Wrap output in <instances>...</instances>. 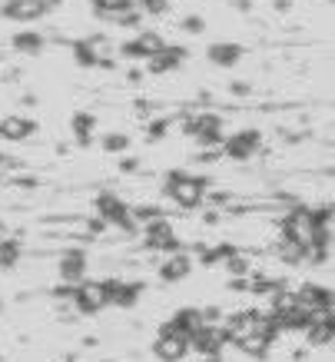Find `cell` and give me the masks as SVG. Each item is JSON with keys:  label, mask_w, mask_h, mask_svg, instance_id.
I'll return each instance as SVG.
<instances>
[{"label": "cell", "mask_w": 335, "mask_h": 362, "mask_svg": "<svg viewBox=\"0 0 335 362\" xmlns=\"http://www.w3.org/2000/svg\"><path fill=\"white\" fill-rule=\"evenodd\" d=\"M11 44H13V50H20V54H40L44 37H40V33H17Z\"/></svg>", "instance_id": "obj_20"}, {"label": "cell", "mask_w": 335, "mask_h": 362, "mask_svg": "<svg viewBox=\"0 0 335 362\" xmlns=\"http://www.w3.org/2000/svg\"><path fill=\"white\" fill-rule=\"evenodd\" d=\"M0 240H4V223H0Z\"/></svg>", "instance_id": "obj_29"}, {"label": "cell", "mask_w": 335, "mask_h": 362, "mask_svg": "<svg viewBox=\"0 0 335 362\" xmlns=\"http://www.w3.org/2000/svg\"><path fill=\"white\" fill-rule=\"evenodd\" d=\"M33 130H37V123L30 117H7V120H0V140L20 143L27 136H33Z\"/></svg>", "instance_id": "obj_13"}, {"label": "cell", "mask_w": 335, "mask_h": 362, "mask_svg": "<svg viewBox=\"0 0 335 362\" xmlns=\"http://www.w3.org/2000/svg\"><path fill=\"white\" fill-rule=\"evenodd\" d=\"M17 259H20V243H13V240L0 243V266H4V269H11Z\"/></svg>", "instance_id": "obj_22"}, {"label": "cell", "mask_w": 335, "mask_h": 362, "mask_svg": "<svg viewBox=\"0 0 335 362\" xmlns=\"http://www.w3.org/2000/svg\"><path fill=\"white\" fill-rule=\"evenodd\" d=\"M74 303L80 313H87V316H93V313H100V309L110 306V293H107V283H97V279H80L74 289Z\"/></svg>", "instance_id": "obj_3"}, {"label": "cell", "mask_w": 335, "mask_h": 362, "mask_svg": "<svg viewBox=\"0 0 335 362\" xmlns=\"http://www.w3.org/2000/svg\"><path fill=\"white\" fill-rule=\"evenodd\" d=\"M97 216H100V223H103V226H107V223H113V226H123V230H140V226H136V220H133L130 206H127L117 193H100V197H97Z\"/></svg>", "instance_id": "obj_2"}, {"label": "cell", "mask_w": 335, "mask_h": 362, "mask_svg": "<svg viewBox=\"0 0 335 362\" xmlns=\"http://www.w3.org/2000/svg\"><path fill=\"white\" fill-rule=\"evenodd\" d=\"M183 57H186V50L183 47H163L160 54H153L146 64H150V74H170V70H176V66L183 64Z\"/></svg>", "instance_id": "obj_12"}, {"label": "cell", "mask_w": 335, "mask_h": 362, "mask_svg": "<svg viewBox=\"0 0 335 362\" xmlns=\"http://www.w3.org/2000/svg\"><path fill=\"white\" fill-rule=\"evenodd\" d=\"M103 150H110V153L130 150V136H123V133H110L107 140H103Z\"/></svg>", "instance_id": "obj_23"}, {"label": "cell", "mask_w": 335, "mask_h": 362, "mask_svg": "<svg viewBox=\"0 0 335 362\" xmlns=\"http://www.w3.org/2000/svg\"><path fill=\"white\" fill-rule=\"evenodd\" d=\"M70 127H74L76 143L87 146V143L93 140V130H97V117H93V113H76L74 120H70Z\"/></svg>", "instance_id": "obj_18"}, {"label": "cell", "mask_w": 335, "mask_h": 362, "mask_svg": "<svg viewBox=\"0 0 335 362\" xmlns=\"http://www.w3.org/2000/svg\"><path fill=\"white\" fill-rule=\"evenodd\" d=\"M93 4H97L103 13H113V11H119V7H130L133 0H93Z\"/></svg>", "instance_id": "obj_24"}, {"label": "cell", "mask_w": 335, "mask_h": 362, "mask_svg": "<svg viewBox=\"0 0 335 362\" xmlns=\"http://www.w3.org/2000/svg\"><path fill=\"white\" fill-rule=\"evenodd\" d=\"M203 362H219V356H203Z\"/></svg>", "instance_id": "obj_28"}, {"label": "cell", "mask_w": 335, "mask_h": 362, "mask_svg": "<svg viewBox=\"0 0 335 362\" xmlns=\"http://www.w3.org/2000/svg\"><path fill=\"white\" fill-rule=\"evenodd\" d=\"M87 273V256L80 250H66L60 256V276H64V283H80Z\"/></svg>", "instance_id": "obj_14"}, {"label": "cell", "mask_w": 335, "mask_h": 362, "mask_svg": "<svg viewBox=\"0 0 335 362\" xmlns=\"http://www.w3.org/2000/svg\"><path fill=\"white\" fill-rule=\"evenodd\" d=\"M0 306H4V303H0Z\"/></svg>", "instance_id": "obj_30"}, {"label": "cell", "mask_w": 335, "mask_h": 362, "mask_svg": "<svg viewBox=\"0 0 335 362\" xmlns=\"http://www.w3.org/2000/svg\"><path fill=\"white\" fill-rule=\"evenodd\" d=\"M272 346V339H266V336H249V339L239 342V349L246 352V356H266Z\"/></svg>", "instance_id": "obj_21"}, {"label": "cell", "mask_w": 335, "mask_h": 362, "mask_svg": "<svg viewBox=\"0 0 335 362\" xmlns=\"http://www.w3.org/2000/svg\"><path fill=\"white\" fill-rule=\"evenodd\" d=\"M163 47H166V44H163L160 33H140L136 40H130V44L119 47V54H123V57H133V60H140V57H143V60H150L153 54H160Z\"/></svg>", "instance_id": "obj_9"}, {"label": "cell", "mask_w": 335, "mask_h": 362, "mask_svg": "<svg viewBox=\"0 0 335 362\" xmlns=\"http://www.w3.org/2000/svg\"><path fill=\"white\" fill-rule=\"evenodd\" d=\"M143 4V11L146 13H163L166 11V0H140Z\"/></svg>", "instance_id": "obj_25"}, {"label": "cell", "mask_w": 335, "mask_h": 362, "mask_svg": "<svg viewBox=\"0 0 335 362\" xmlns=\"http://www.w3.org/2000/svg\"><path fill=\"white\" fill-rule=\"evenodd\" d=\"M209 60L216 66H233L239 60V47L236 44H213L209 47Z\"/></svg>", "instance_id": "obj_19"}, {"label": "cell", "mask_w": 335, "mask_h": 362, "mask_svg": "<svg viewBox=\"0 0 335 362\" xmlns=\"http://www.w3.org/2000/svg\"><path fill=\"white\" fill-rule=\"evenodd\" d=\"M203 193H206V180H199V176L180 173V170H173V173L166 176V197L173 199L176 206L196 209L203 203Z\"/></svg>", "instance_id": "obj_1"}, {"label": "cell", "mask_w": 335, "mask_h": 362, "mask_svg": "<svg viewBox=\"0 0 335 362\" xmlns=\"http://www.w3.org/2000/svg\"><path fill=\"white\" fill-rule=\"evenodd\" d=\"M170 326H173L176 332H183L186 339H189V336L203 326V313H199V309H180V313L170 319Z\"/></svg>", "instance_id": "obj_17"}, {"label": "cell", "mask_w": 335, "mask_h": 362, "mask_svg": "<svg viewBox=\"0 0 335 362\" xmlns=\"http://www.w3.org/2000/svg\"><path fill=\"white\" fill-rule=\"evenodd\" d=\"M295 296L302 299L305 306L312 309V313H322V309H332V293L325 289V286H315V283H305Z\"/></svg>", "instance_id": "obj_15"}, {"label": "cell", "mask_w": 335, "mask_h": 362, "mask_svg": "<svg viewBox=\"0 0 335 362\" xmlns=\"http://www.w3.org/2000/svg\"><path fill=\"white\" fill-rule=\"evenodd\" d=\"M226 346L229 342H226L223 326H199V329L189 336V349H196L199 356H219Z\"/></svg>", "instance_id": "obj_6"}, {"label": "cell", "mask_w": 335, "mask_h": 362, "mask_svg": "<svg viewBox=\"0 0 335 362\" xmlns=\"http://www.w3.org/2000/svg\"><path fill=\"white\" fill-rule=\"evenodd\" d=\"M183 27H186V30H193V33H199V30H203V21H196V17H189V21H186Z\"/></svg>", "instance_id": "obj_26"}, {"label": "cell", "mask_w": 335, "mask_h": 362, "mask_svg": "<svg viewBox=\"0 0 335 362\" xmlns=\"http://www.w3.org/2000/svg\"><path fill=\"white\" fill-rule=\"evenodd\" d=\"M189 352V339H186L183 332H176L170 322L156 332V342H153V356L160 362H180Z\"/></svg>", "instance_id": "obj_4"}, {"label": "cell", "mask_w": 335, "mask_h": 362, "mask_svg": "<svg viewBox=\"0 0 335 362\" xmlns=\"http://www.w3.org/2000/svg\"><path fill=\"white\" fill-rule=\"evenodd\" d=\"M143 236H146V246L150 250H160V252H176L180 250V233L173 230V223L170 220H150L140 226Z\"/></svg>", "instance_id": "obj_5"}, {"label": "cell", "mask_w": 335, "mask_h": 362, "mask_svg": "<svg viewBox=\"0 0 335 362\" xmlns=\"http://www.w3.org/2000/svg\"><path fill=\"white\" fill-rule=\"evenodd\" d=\"M140 283H123V279H107V293H110V306L119 309H133L140 299Z\"/></svg>", "instance_id": "obj_11"}, {"label": "cell", "mask_w": 335, "mask_h": 362, "mask_svg": "<svg viewBox=\"0 0 335 362\" xmlns=\"http://www.w3.org/2000/svg\"><path fill=\"white\" fill-rule=\"evenodd\" d=\"M259 130H242V133H233L229 140H223V156H233V160H249V156L259 150Z\"/></svg>", "instance_id": "obj_8"}, {"label": "cell", "mask_w": 335, "mask_h": 362, "mask_svg": "<svg viewBox=\"0 0 335 362\" xmlns=\"http://www.w3.org/2000/svg\"><path fill=\"white\" fill-rule=\"evenodd\" d=\"M189 269H193V263H189V256H170L166 263L160 266V279L163 283H180V279H186L189 276Z\"/></svg>", "instance_id": "obj_16"}, {"label": "cell", "mask_w": 335, "mask_h": 362, "mask_svg": "<svg viewBox=\"0 0 335 362\" xmlns=\"http://www.w3.org/2000/svg\"><path fill=\"white\" fill-rule=\"evenodd\" d=\"M0 13L7 21H40L50 13V0H7Z\"/></svg>", "instance_id": "obj_7"}, {"label": "cell", "mask_w": 335, "mask_h": 362, "mask_svg": "<svg viewBox=\"0 0 335 362\" xmlns=\"http://www.w3.org/2000/svg\"><path fill=\"white\" fill-rule=\"evenodd\" d=\"M74 54L76 60L83 66H107L110 64V57H107V40L103 37H90V40H80V44L74 47Z\"/></svg>", "instance_id": "obj_10"}, {"label": "cell", "mask_w": 335, "mask_h": 362, "mask_svg": "<svg viewBox=\"0 0 335 362\" xmlns=\"http://www.w3.org/2000/svg\"><path fill=\"white\" fill-rule=\"evenodd\" d=\"M0 166H13V160L11 156H0Z\"/></svg>", "instance_id": "obj_27"}]
</instances>
